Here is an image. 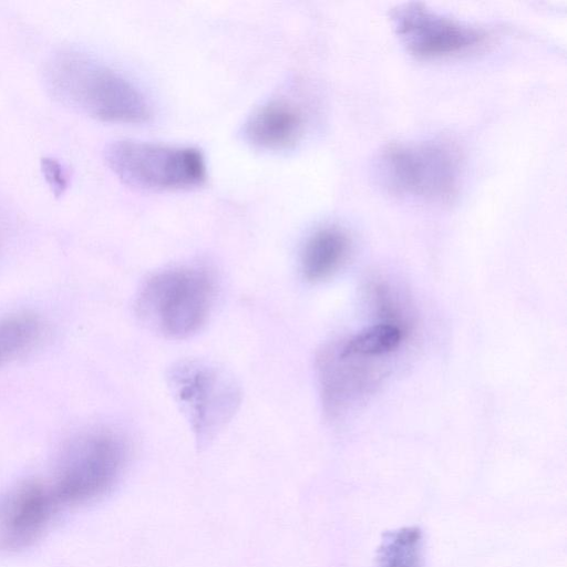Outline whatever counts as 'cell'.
Returning <instances> with one entry per match:
<instances>
[{"mask_svg": "<svg viewBox=\"0 0 567 567\" xmlns=\"http://www.w3.org/2000/svg\"><path fill=\"white\" fill-rule=\"evenodd\" d=\"M44 82L58 101L100 121L142 123L151 115L146 97L131 81L76 48L49 58Z\"/></svg>", "mask_w": 567, "mask_h": 567, "instance_id": "obj_1", "label": "cell"}, {"mask_svg": "<svg viewBox=\"0 0 567 567\" xmlns=\"http://www.w3.org/2000/svg\"><path fill=\"white\" fill-rule=\"evenodd\" d=\"M374 173L380 185L393 195L444 202L458 188L461 157L445 142H398L380 152Z\"/></svg>", "mask_w": 567, "mask_h": 567, "instance_id": "obj_2", "label": "cell"}, {"mask_svg": "<svg viewBox=\"0 0 567 567\" xmlns=\"http://www.w3.org/2000/svg\"><path fill=\"white\" fill-rule=\"evenodd\" d=\"M213 298V279L205 269L175 267L145 281L136 299V311L153 331L166 338L184 339L205 324Z\"/></svg>", "mask_w": 567, "mask_h": 567, "instance_id": "obj_3", "label": "cell"}, {"mask_svg": "<svg viewBox=\"0 0 567 567\" xmlns=\"http://www.w3.org/2000/svg\"><path fill=\"white\" fill-rule=\"evenodd\" d=\"M167 385L199 449L227 424L240 402V389L234 377L203 359L173 364L167 372Z\"/></svg>", "mask_w": 567, "mask_h": 567, "instance_id": "obj_4", "label": "cell"}, {"mask_svg": "<svg viewBox=\"0 0 567 567\" xmlns=\"http://www.w3.org/2000/svg\"><path fill=\"white\" fill-rule=\"evenodd\" d=\"M127 461L124 441L109 431L86 433L70 442L51 485L59 504L82 505L106 495Z\"/></svg>", "mask_w": 567, "mask_h": 567, "instance_id": "obj_5", "label": "cell"}, {"mask_svg": "<svg viewBox=\"0 0 567 567\" xmlns=\"http://www.w3.org/2000/svg\"><path fill=\"white\" fill-rule=\"evenodd\" d=\"M104 158L122 182L143 189H185L206 178L204 157L193 147L117 140L106 146Z\"/></svg>", "mask_w": 567, "mask_h": 567, "instance_id": "obj_6", "label": "cell"}, {"mask_svg": "<svg viewBox=\"0 0 567 567\" xmlns=\"http://www.w3.org/2000/svg\"><path fill=\"white\" fill-rule=\"evenodd\" d=\"M391 17L401 43L419 58L465 53L482 45L487 38L481 28L441 14L421 3L400 6Z\"/></svg>", "mask_w": 567, "mask_h": 567, "instance_id": "obj_7", "label": "cell"}, {"mask_svg": "<svg viewBox=\"0 0 567 567\" xmlns=\"http://www.w3.org/2000/svg\"><path fill=\"white\" fill-rule=\"evenodd\" d=\"M51 486L20 482L0 496V548L17 551L38 540L59 506Z\"/></svg>", "mask_w": 567, "mask_h": 567, "instance_id": "obj_8", "label": "cell"}, {"mask_svg": "<svg viewBox=\"0 0 567 567\" xmlns=\"http://www.w3.org/2000/svg\"><path fill=\"white\" fill-rule=\"evenodd\" d=\"M305 128V116L298 105L285 99H274L257 107L244 124V138L266 151L293 146Z\"/></svg>", "mask_w": 567, "mask_h": 567, "instance_id": "obj_9", "label": "cell"}, {"mask_svg": "<svg viewBox=\"0 0 567 567\" xmlns=\"http://www.w3.org/2000/svg\"><path fill=\"white\" fill-rule=\"evenodd\" d=\"M350 252V239L337 226H326L309 236L301 251V271L309 281L331 277L344 264Z\"/></svg>", "mask_w": 567, "mask_h": 567, "instance_id": "obj_10", "label": "cell"}, {"mask_svg": "<svg viewBox=\"0 0 567 567\" xmlns=\"http://www.w3.org/2000/svg\"><path fill=\"white\" fill-rule=\"evenodd\" d=\"M423 533L406 526L382 535L375 567H423Z\"/></svg>", "mask_w": 567, "mask_h": 567, "instance_id": "obj_11", "label": "cell"}, {"mask_svg": "<svg viewBox=\"0 0 567 567\" xmlns=\"http://www.w3.org/2000/svg\"><path fill=\"white\" fill-rule=\"evenodd\" d=\"M403 339L400 326L393 322H382L367 327L346 341L337 343L340 353L352 357H379L399 348Z\"/></svg>", "mask_w": 567, "mask_h": 567, "instance_id": "obj_12", "label": "cell"}, {"mask_svg": "<svg viewBox=\"0 0 567 567\" xmlns=\"http://www.w3.org/2000/svg\"><path fill=\"white\" fill-rule=\"evenodd\" d=\"M40 334V322L30 315L0 320V363L30 347Z\"/></svg>", "mask_w": 567, "mask_h": 567, "instance_id": "obj_13", "label": "cell"}, {"mask_svg": "<svg viewBox=\"0 0 567 567\" xmlns=\"http://www.w3.org/2000/svg\"><path fill=\"white\" fill-rule=\"evenodd\" d=\"M43 173L49 184L56 194L66 187V173L62 165L54 159L45 158L42 165Z\"/></svg>", "mask_w": 567, "mask_h": 567, "instance_id": "obj_14", "label": "cell"}]
</instances>
